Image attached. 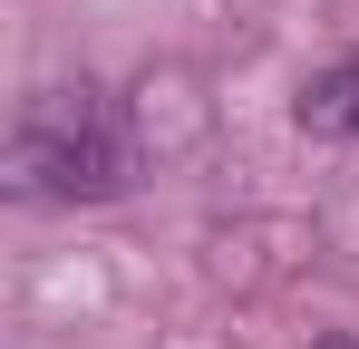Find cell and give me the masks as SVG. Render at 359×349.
Here are the masks:
<instances>
[{
	"label": "cell",
	"mask_w": 359,
	"mask_h": 349,
	"mask_svg": "<svg viewBox=\"0 0 359 349\" xmlns=\"http://www.w3.org/2000/svg\"><path fill=\"white\" fill-rule=\"evenodd\" d=\"M10 165H20L29 194H49V204H97V194L126 184V126H117V107H107L88 78H78V88H39V97L20 107Z\"/></svg>",
	"instance_id": "obj_1"
},
{
	"label": "cell",
	"mask_w": 359,
	"mask_h": 349,
	"mask_svg": "<svg viewBox=\"0 0 359 349\" xmlns=\"http://www.w3.org/2000/svg\"><path fill=\"white\" fill-rule=\"evenodd\" d=\"M311 349H359V340H350V330H320V340H311Z\"/></svg>",
	"instance_id": "obj_3"
},
{
	"label": "cell",
	"mask_w": 359,
	"mask_h": 349,
	"mask_svg": "<svg viewBox=\"0 0 359 349\" xmlns=\"http://www.w3.org/2000/svg\"><path fill=\"white\" fill-rule=\"evenodd\" d=\"M292 116H301V136H359V49L330 58L320 78H301Z\"/></svg>",
	"instance_id": "obj_2"
}]
</instances>
